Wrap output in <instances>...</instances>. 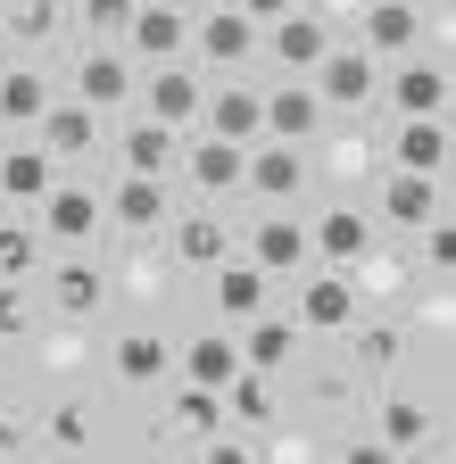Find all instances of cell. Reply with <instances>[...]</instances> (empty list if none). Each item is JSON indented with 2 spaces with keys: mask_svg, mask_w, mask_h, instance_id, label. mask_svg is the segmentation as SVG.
<instances>
[{
  "mask_svg": "<svg viewBox=\"0 0 456 464\" xmlns=\"http://www.w3.org/2000/svg\"><path fill=\"white\" fill-rule=\"evenodd\" d=\"M0 67H9V34H0Z\"/></svg>",
  "mask_w": 456,
  "mask_h": 464,
  "instance_id": "f907efd6",
  "label": "cell"
},
{
  "mask_svg": "<svg viewBox=\"0 0 456 464\" xmlns=\"http://www.w3.org/2000/svg\"><path fill=\"white\" fill-rule=\"evenodd\" d=\"M349 42L374 58V67H398V58H415L432 42V9L423 0H365V17L349 25Z\"/></svg>",
  "mask_w": 456,
  "mask_h": 464,
  "instance_id": "52a82bcc",
  "label": "cell"
},
{
  "mask_svg": "<svg viewBox=\"0 0 456 464\" xmlns=\"http://www.w3.org/2000/svg\"><path fill=\"white\" fill-rule=\"evenodd\" d=\"M0 398H9V357H0Z\"/></svg>",
  "mask_w": 456,
  "mask_h": 464,
  "instance_id": "681fc988",
  "label": "cell"
},
{
  "mask_svg": "<svg viewBox=\"0 0 456 464\" xmlns=\"http://www.w3.org/2000/svg\"><path fill=\"white\" fill-rule=\"evenodd\" d=\"M108 382H117V390H158V382H175V340H166V332H117V340H108Z\"/></svg>",
  "mask_w": 456,
  "mask_h": 464,
  "instance_id": "ac0fdd59",
  "label": "cell"
},
{
  "mask_svg": "<svg viewBox=\"0 0 456 464\" xmlns=\"http://www.w3.org/2000/svg\"><path fill=\"white\" fill-rule=\"evenodd\" d=\"M357 315H365V299H357L349 274H332V266H307V274H299V290H291V324H299L307 340H340Z\"/></svg>",
  "mask_w": 456,
  "mask_h": 464,
  "instance_id": "9c48e42d",
  "label": "cell"
},
{
  "mask_svg": "<svg viewBox=\"0 0 456 464\" xmlns=\"http://www.w3.org/2000/svg\"><path fill=\"white\" fill-rule=\"evenodd\" d=\"M141 0H67V34L75 42H125Z\"/></svg>",
  "mask_w": 456,
  "mask_h": 464,
  "instance_id": "74e56055",
  "label": "cell"
},
{
  "mask_svg": "<svg viewBox=\"0 0 456 464\" xmlns=\"http://www.w3.org/2000/svg\"><path fill=\"white\" fill-rule=\"evenodd\" d=\"M25 448H34V423L0 398V464H25Z\"/></svg>",
  "mask_w": 456,
  "mask_h": 464,
  "instance_id": "7bdbcfd3",
  "label": "cell"
},
{
  "mask_svg": "<svg viewBox=\"0 0 456 464\" xmlns=\"http://www.w3.org/2000/svg\"><path fill=\"white\" fill-rule=\"evenodd\" d=\"M332 42H340V34H332V25L307 9V0H299L291 17H274V25H266L257 58H266V67H274V83H282V75H315V58H324Z\"/></svg>",
  "mask_w": 456,
  "mask_h": 464,
  "instance_id": "e0dca14e",
  "label": "cell"
},
{
  "mask_svg": "<svg viewBox=\"0 0 456 464\" xmlns=\"http://www.w3.org/2000/svg\"><path fill=\"white\" fill-rule=\"evenodd\" d=\"M274 415H282V382L274 373H233L224 382V423L233 431H274Z\"/></svg>",
  "mask_w": 456,
  "mask_h": 464,
  "instance_id": "836d02e7",
  "label": "cell"
},
{
  "mask_svg": "<svg viewBox=\"0 0 456 464\" xmlns=\"http://www.w3.org/2000/svg\"><path fill=\"white\" fill-rule=\"evenodd\" d=\"M332 464H398L374 431H340V448H332Z\"/></svg>",
  "mask_w": 456,
  "mask_h": 464,
  "instance_id": "ee69618b",
  "label": "cell"
},
{
  "mask_svg": "<svg viewBox=\"0 0 456 464\" xmlns=\"http://www.w3.org/2000/svg\"><path fill=\"white\" fill-rule=\"evenodd\" d=\"M0 34L25 42V50L67 42V0H0Z\"/></svg>",
  "mask_w": 456,
  "mask_h": 464,
  "instance_id": "e575fe53",
  "label": "cell"
},
{
  "mask_svg": "<svg viewBox=\"0 0 456 464\" xmlns=\"http://www.w3.org/2000/svg\"><path fill=\"white\" fill-rule=\"evenodd\" d=\"M374 440L390 448V456H407V448H440V406L432 398H382V415H374Z\"/></svg>",
  "mask_w": 456,
  "mask_h": 464,
  "instance_id": "f546056e",
  "label": "cell"
},
{
  "mask_svg": "<svg viewBox=\"0 0 456 464\" xmlns=\"http://www.w3.org/2000/svg\"><path fill=\"white\" fill-rule=\"evenodd\" d=\"M398 464H440V456H432V448H407V456H398Z\"/></svg>",
  "mask_w": 456,
  "mask_h": 464,
  "instance_id": "c3c4849f",
  "label": "cell"
},
{
  "mask_svg": "<svg viewBox=\"0 0 456 464\" xmlns=\"http://www.w3.org/2000/svg\"><path fill=\"white\" fill-rule=\"evenodd\" d=\"M365 216L382 224V241H415L423 224L448 216V183H440V174H398V166H382V174H374V208H365Z\"/></svg>",
  "mask_w": 456,
  "mask_h": 464,
  "instance_id": "6da1fadb",
  "label": "cell"
},
{
  "mask_svg": "<svg viewBox=\"0 0 456 464\" xmlns=\"http://www.w3.org/2000/svg\"><path fill=\"white\" fill-rule=\"evenodd\" d=\"M208 299H216L224 332H233V324H249V315H266V307H274V282H266L249 257H224V266L208 274Z\"/></svg>",
  "mask_w": 456,
  "mask_h": 464,
  "instance_id": "4316f807",
  "label": "cell"
},
{
  "mask_svg": "<svg viewBox=\"0 0 456 464\" xmlns=\"http://www.w3.org/2000/svg\"><path fill=\"white\" fill-rule=\"evenodd\" d=\"M340 340H349V365L382 382V373H398V357H407V315H374V307H365Z\"/></svg>",
  "mask_w": 456,
  "mask_h": 464,
  "instance_id": "f1b7e54d",
  "label": "cell"
},
{
  "mask_svg": "<svg viewBox=\"0 0 456 464\" xmlns=\"http://www.w3.org/2000/svg\"><path fill=\"white\" fill-rule=\"evenodd\" d=\"M100 199H108V241H150V232L175 224V183L166 174H108Z\"/></svg>",
  "mask_w": 456,
  "mask_h": 464,
  "instance_id": "5b68a950",
  "label": "cell"
},
{
  "mask_svg": "<svg viewBox=\"0 0 456 464\" xmlns=\"http://www.w3.org/2000/svg\"><path fill=\"white\" fill-rule=\"evenodd\" d=\"M199 464H266V456L249 448V431H216V440H199Z\"/></svg>",
  "mask_w": 456,
  "mask_h": 464,
  "instance_id": "b9f144b4",
  "label": "cell"
},
{
  "mask_svg": "<svg viewBox=\"0 0 456 464\" xmlns=\"http://www.w3.org/2000/svg\"><path fill=\"white\" fill-rule=\"evenodd\" d=\"M34 141H42L50 158H59V166L75 174L83 158H100V141H108V116H92L83 100H67V92H59V100H50V116L34 125Z\"/></svg>",
  "mask_w": 456,
  "mask_h": 464,
  "instance_id": "ffe728a7",
  "label": "cell"
},
{
  "mask_svg": "<svg viewBox=\"0 0 456 464\" xmlns=\"http://www.w3.org/2000/svg\"><path fill=\"white\" fill-rule=\"evenodd\" d=\"M307 183H315V150H299V141H257L249 166H241V191L266 199V208H291Z\"/></svg>",
  "mask_w": 456,
  "mask_h": 464,
  "instance_id": "9a60e30c",
  "label": "cell"
},
{
  "mask_svg": "<svg viewBox=\"0 0 456 464\" xmlns=\"http://www.w3.org/2000/svg\"><path fill=\"white\" fill-rule=\"evenodd\" d=\"M141 92V67L117 50V42H83L75 50V67H67V100H83L92 116H125Z\"/></svg>",
  "mask_w": 456,
  "mask_h": 464,
  "instance_id": "8992f818",
  "label": "cell"
},
{
  "mask_svg": "<svg viewBox=\"0 0 456 464\" xmlns=\"http://www.w3.org/2000/svg\"><path fill=\"white\" fill-rule=\"evenodd\" d=\"M59 174H67L59 158H50V150H42L34 133H17L9 150H0V208H17V216H34V208H42V191L59 183Z\"/></svg>",
  "mask_w": 456,
  "mask_h": 464,
  "instance_id": "44dd1931",
  "label": "cell"
},
{
  "mask_svg": "<svg viewBox=\"0 0 456 464\" xmlns=\"http://www.w3.org/2000/svg\"><path fill=\"white\" fill-rule=\"evenodd\" d=\"M175 150H183V133H166V125H150L141 108H125V133H117V174H175Z\"/></svg>",
  "mask_w": 456,
  "mask_h": 464,
  "instance_id": "1f68e13d",
  "label": "cell"
},
{
  "mask_svg": "<svg viewBox=\"0 0 456 464\" xmlns=\"http://www.w3.org/2000/svg\"><path fill=\"white\" fill-rule=\"evenodd\" d=\"M34 440H42L50 456H83V448L100 440V423H92V406H83V398H59V406L34 423Z\"/></svg>",
  "mask_w": 456,
  "mask_h": 464,
  "instance_id": "8d00e7d4",
  "label": "cell"
},
{
  "mask_svg": "<svg viewBox=\"0 0 456 464\" xmlns=\"http://www.w3.org/2000/svg\"><path fill=\"white\" fill-rule=\"evenodd\" d=\"M199 133L233 141V150H257V141H266V92H257V83H224V92H208Z\"/></svg>",
  "mask_w": 456,
  "mask_h": 464,
  "instance_id": "cb8c5ba5",
  "label": "cell"
},
{
  "mask_svg": "<svg viewBox=\"0 0 456 464\" xmlns=\"http://www.w3.org/2000/svg\"><path fill=\"white\" fill-rule=\"evenodd\" d=\"M166 257H175L183 274H216L224 257H241V241H233V224H224L216 208H191V216L166 224Z\"/></svg>",
  "mask_w": 456,
  "mask_h": 464,
  "instance_id": "d6986e66",
  "label": "cell"
},
{
  "mask_svg": "<svg viewBox=\"0 0 456 464\" xmlns=\"http://www.w3.org/2000/svg\"><path fill=\"white\" fill-rule=\"evenodd\" d=\"M307 406H324V415H349V373H307Z\"/></svg>",
  "mask_w": 456,
  "mask_h": 464,
  "instance_id": "f6af8a7d",
  "label": "cell"
},
{
  "mask_svg": "<svg viewBox=\"0 0 456 464\" xmlns=\"http://www.w3.org/2000/svg\"><path fill=\"white\" fill-rule=\"evenodd\" d=\"M233 9H241L249 25H274V17H291V9H299V0H233Z\"/></svg>",
  "mask_w": 456,
  "mask_h": 464,
  "instance_id": "bcb514c9",
  "label": "cell"
},
{
  "mask_svg": "<svg viewBox=\"0 0 456 464\" xmlns=\"http://www.w3.org/2000/svg\"><path fill=\"white\" fill-rule=\"evenodd\" d=\"M42 324H50V315H42V290H34V282H0V340L17 348V340H34Z\"/></svg>",
  "mask_w": 456,
  "mask_h": 464,
  "instance_id": "ab89813d",
  "label": "cell"
},
{
  "mask_svg": "<svg viewBox=\"0 0 456 464\" xmlns=\"http://www.w3.org/2000/svg\"><path fill=\"white\" fill-rule=\"evenodd\" d=\"M382 166H398V174H440V183H448V116H398L390 141H382Z\"/></svg>",
  "mask_w": 456,
  "mask_h": 464,
  "instance_id": "d4e9b609",
  "label": "cell"
},
{
  "mask_svg": "<svg viewBox=\"0 0 456 464\" xmlns=\"http://www.w3.org/2000/svg\"><path fill=\"white\" fill-rule=\"evenodd\" d=\"M315 100H324V116H332V125H340V116H374V100H382V67H374V58L349 42V34H340L324 58H315Z\"/></svg>",
  "mask_w": 456,
  "mask_h": 464,
  "instance_id": "3957f363",
  "label": "cell"
},
{
  "mask_svg": "<svg viewBox=\"0 0 456 464\" xmlns=\"http://www.w3.org/2000/svg\"><path fill=\"white\" fill-rule=\"evenodd\" d=\"M166 440H216V431H233L224 423V390H191V382H175V398H166V423H158Z\"/></svg>",
  "mask_w": 456,
  "mask_h": 464,
  "instance_id": "d6a6232c",
  "label": "cell"
},
{
  "mask_svg": "<svg viewBox=\"0 0 456 464\" xmlns=\"http://www.w3.org/2000/svg\"><path fill=\"white\" fill-rule=\"evenodd\" d=\"M233 340H241V365H249V373H274V382H282V373L299 365V340H307V332L291 324V307H266V315L233 324Z\"/></svg>",
  "mask_w": 456,
  "mask_h": 464,
  "instance_id": "603a6c76",
  "label": "cell"
},
{
  "mask_svg": "<svg viewBox=\"0 0 456 464\" xmlns=\"http://www.w3.org/2000/svg\"><path fill=\"white\" fill-rule=\"evenodd\" d=\"M133 108L150 116V125H166V133H199L208 75L191 67V58H175V67H141V92H133Z\"/></svg>",
  "mask_w": 456,
  "mask_h": 464,
  "instance_id": "ba28073f",
  "label": "cell"
},
{
  "mask_svg": "<svg viewBox=\"0 0 456 464\" xmlns=\"http://www.w3.org/2000/svg\"><path fill=\"white\" fill-rule=\"evenodd\" d=\"M0 150H9V133H0Z\"/></svg>",
  "mask_w": 456,
  "mask_h": 464,
  "instance_id": "816d5d0a",
  "label": "cell"
},
{
  "mask_svg": "<svg viewBox=\"0 0 456 464\" xmlns=\"http://www.w3.org/2000/svg\"><path fill=\"white\" fill-rule=\"evenodd\" d=\"M423 266H432V290H448V266H456V216L423 224Z\"/></svg>",
  "mask_w": 456,
  "mask_h": 464,
  "instance_id": "60d3db41",
  "label": "cell"
},
{
  "mask_svg": "<svg viewBox=\"0 0 456 464\" xmlns=\"http://www.w3.org/2000/svg\"><path fill=\"white\" fill-rule=\"evenodd\" d=\"M233 373H249L233 332H191V340L175 348V382H191V390H224Z\"/></svg>",
  "mask_w": 456,
  "mask_h": 464,
  "instance_id": "83f0119b",
  "label": "cell"
},
{
  "mask_svg": "<svg viewBox=\"0 0 456 464\" xmlns=\"http://www.w3.org/2000/svg\"><path fill=\"white\" fill-rule=\"evenodd\" d=\"M34 348H42V373H59V382L92 365V340H83V324H42V332H34Z\"/></svg>",
  "mask_w": 456,
  "mask_h": 464,
  "instance_id": "f35d334b",
  "label": "cell"
},
{
  "mask_svg": "<svg viewBox=\"0 0 456 464\" xmlns=\"http://www.w3.org/2000/svg\"><path fill=\"white\" fill-rule=\"evenodd\" d=\"M315 17H324V25H332V34H349V25H357V17H365V0H324V9H315Z\"/></svg>",
  "mask_w": 456,
  "mask_h": 464,
  "instance_id": "7dc6e473",
  "label": "cell"
},
{
  "mask_svg": "<svg viewBox=\"0 0 456 464\" xmlns=\"http://www.w3.org/2000/svg\"><path fill=\"white\" fill-rule=\"evenodd\" d=\"M50 100H59V83H50L42 67H0V133H34L42 116H50Z\"/></svg>",
  "mask_w": 456,
  "mask_h": 464,
  "instance_id": "4dcf8cb0",
  "label": "cell"
},
{
  "mask_svg": "<svg viewBox=\"0 0 456 464\" xmlns=\"http://www.w3.org/2000/svg\"><path fill=\"white\" fill-rule=\"evenodd\" d=\"M241 166H249V150L216 141V133H183L175 174H166V183H183V191H199V208H216V199H233V191H241Z\"/></svg>",
  "mask_w": 456,
  "mask_h": 464,
  "instance_id": "8fae6325",
  "label": "cell"
},
{
  "mask_svg": "<svg viewBox=\"0 0 456 464\" xmlns=\"http://www.w3.org/2000/svg\"><path fill=\"white\" fill-rule=\"evenodd\" d=\"M117 50L133 58V67H175V58H191V9L183 0H141Z\"/></svg>",
  "mask_w": 456,
  "mask_h": 464,
  "instance_id": "7c38bea8",
  "label": "cell"
},
{
  "mask_svg": "<svg viewBox=\"0 0 456 464\" xmlns=\"http://www.w3.org/2000/svg\"><path fill=\"white\" fill-rule=\"evenodd\" d=\"M257 42H266V25H249L233 0H208V9L191 17V67H199V75H208V67L233 75V67H249V58H257Z\"/></svg>",
  "mask_w": 456,
  "mask_h": 464,
  "instance_id": "30bf717a",
  "label": "cell"
},
{
  "mask_svg": "<svg viewBox=\"0 0 456 464\" xmlns=\"http://www.w3.org/2000/svg\"><path fill=\"white\" fill-rule=\"evenodd\" d=\"M241 257H249L266 282H291V274H307V216H291V208H266V216L241 232Z\"/></svg>",
  "mask_w": 456,
  "mask_h": 464,
  "instance_id": "2e32d148",
  "label": "cell"
},
{
  "mask_svg": "<svg viewBox=\"0 0 456 464\" xmlns=\"http://www.w3.org/2000/svg\"><path fill=\"white\" fill-rule=\"evenodd\" d=\"M332 141H324V158H315V174H332V183H374L382 174V133L365 125V116H349V125H324Z\"/></svg>",
  "mask_w": 456,
  "mask_h": 464,
  "instance_id": "484cf974",
  "label": "cell"
},
{
  "mask_svg": "<svg viewBox=\"0 0 456 464\" xmlns=\"http://www.w3.org/2000/svg\"><path fill=\"white\" fill-rule=\"evenodd\" d=\"M34 224H42V241H59V249H92V241H108V199L83 174H59V183L42 191Z\"/></svg>",
  "mask_w": 456,
  "mask_h": 464,
  "instance_id": "277c9868",
  "label": "cell"
},
{
  "mask_svg": "<svg viewBox=\"0 0 456 464\" xmlns=\"http://www.w3.org/2000/svg\"><path fill=\"white\" fill-rule=\"evenodd\" d=\"M42 249H50V241H42L34 216H17V208L0 216V282H34V274H42Z\"/></svg>",
  "mask_w": 456,
  "mask_h": 464,
  "instance_id": "d590c367",
  "label": "cell"
},
{
  "mask_svg": "<svg viewBox=\"0 0 456 464\" xmlns=\"http://www.w3.org/2000/svg\"><path fill=\"white\" fill-rule=\"evenodd\" d=\"M324 100H315V83L307 75H282L274 92H266V141H299V150H315L324 141Z\"/></svg>",
  "mask_w": 456,
  "mask_h": 464,
  "instance_id": "7402d4cb",
  "label": "cell"
},
{
  "mask_svg": "<svg viewBox=\"0 0 456 464\" xmlns=\"http://www.w3.org/2000/svg\"><path fill=\"white\" fill-rule=\"evenodd\" d=\"M382 100H390V116H448V100H456L448 58L415 50V58H398V67H382Z\"/></svg>",
  "mask_w": 456,
  "mask_h": 464,
  "instance_id": "5bb4252c",
  "label": "cell"
},
{
  "mask_svg": "<svg viewBox=\"0 0 456 464\" xmlns=\"http://www.w3.org/2000/svg\"><path fill=\"white\" fill-rule=\"evenodd\" d=\"M34 290H42V315L50 324H92L108 307V290H117V274H108L100 257H83V249H67L59 266L34 274Z\"/></svg>",
  "mask_w": 456,
  "mask_h": 464,
  "instance_id": "7a4b0ae2",
  "label": "cell"
},
{
  "mask_svg": "<svg viewBox=\"0 0 456 464\" xmlns=\"http://www.w3.org/2000/svg\"><path fill=\"white\" fill-rule=\"evenodd\" d=\"M382 241V224L357 208V199H332L324 216H307V266H332V274H349L365 249Z\"/></svg>",
  "mask_w": 456,
  "mask_h": 464,
  "instance_id": "4fadbf2b",
  "label": "cell"
},
{
  "mask_svg": "<svg viewBox=\"0 0 456 464\" xmlns=\"http://www.w3.org/2000/svg\"><path fill=\"white\" fill-rule=\"evenodd\" d=\"M183 9H191V0H183Z\"/></svg>",
  "mask_w": 456,
  "mask_h": 464,
  "instance_id": "f5cc1de1",
  "label": "cell"
}]
</instances>
